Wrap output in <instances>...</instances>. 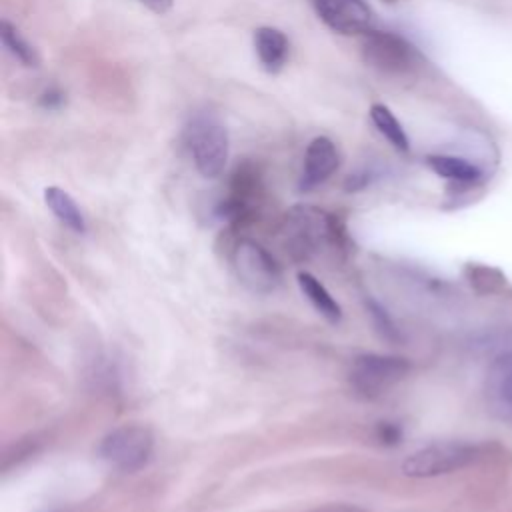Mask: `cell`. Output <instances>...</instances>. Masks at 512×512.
Masks as SVG:
<instances>
[{"mask_svg":"<svg viewBox=\"0 0 512 512\" xmlns=\"http://www.w3.org/2000/svg\"><path fill=\"white\" fill-rule=\"evenodd\" d=\"M186 142L196 170L204 178L222 174L228 160V132L212 114H198L186 128Z\"/></svg>","mask_w":512,"mask_h":512,"instance_id":"1","label":"cell"},{"mask_svg":"<svg viewBox=\"0 0 512 512\" xmlns=\"http://www.w3.org/2000/svg\"><path fill=\"white\" fill-rule=\"evenodd\" d=\"M282 234L294 256L318 252L336 234V222L330 214L314 206H294L282 222Z\"/></svg>","mask_w":512,"mask_h":512,"instance_id":"2","label":"cell"},{"mask_svg":"<svg viewBox=\"0 0 512 512\" xmlns=\"http://www.w3.org/2000/svg\"><path fill=\"white\" fill-rule=\"evenodd\" d=\"M478 458V446L468 442H434L402 462V474L410 478H434L466 468Z\"/></svg>","mask_w":512,"mask_h":512,"instance_id":"3","label":"cell"},{"mask_svg":"<svg viewBox=\"0 0 512 512\" xmlns=\"http://www.w3.org/2000/svg\"><path fill=\"white\" fill-rule=\"evenodd\" d=\"M154 436L140 424H124L108 432L100 442V456L122 472L140 470L152 456Z\"/></svg>","mask_w":512,"mask_h":512,"instance_id":"4","label":"cell"},{"mask_svg":"<svg viewBox=\"0 0 512 512\" xmlns=\"http://www.w3.org/2000/svg\"><path fill=\"white\" fill-rule=\"evenodd\" d=\"M408 372L410 362L406 358L388 354H360L354 358L348 378L358 394L376 398L404 380Z\"/></svg>","mask_w":512,"mask_h":512,"instance_id":"5","label":"cell"},{"mask_svg":"<svg viewBox=\"0 0 512 512\" xmlns=\"http://www.w3.org/2000/svg\"><path fill=\"white\" fill-rule=\"evenodd\" d=\"M232 264L240 282L256 294H268L280 284V266L266 248L252 240H240L236 244Z\"/></svg>","mask_w":512,"mask_h":512,"instance_id":"6","label":"cell"},{"mask_svg":"<svg viewBox=\"0 0 512 512\" xmlns=\"http://www.w3.org/2000/svg\"><path fill=\"white\" fill-rule=\"evenodd\" d=\"M364 58L368 64L376 66L382 72L404 74L418 64L420 56L416 48L402 36L372 30L370 34H366Z\"/></svg>","mask_w":512,"mask_h":512,"instance_id":"7","label":"cell"},{"mask_svg":"<svg viewBox=\"0 0 512 512\" xmlns=\"http://www.w3.org/2000/svg\"><path fill=\"white\" fill-rule=\"evenodd\" d=\"M318 18L338 34L356 36L374 30V12L366 0H312Z\"/></svg>","mask_w":512,"mask_h":512,"instance_id":"8","label":"cell"},{"mask_svg":"<svg viewBox=\"0 0 512 512\" xmlns=\"http://www.w3.org/2000/svg\"><path fill=\"white\" fill-rule=\"evenodd\" d=\"M484 392L492 414L512 424V352H502L490 362Z\"/></svg>","mask_w":512,"mask_h":512,"instance_id":"9","label":"cell"},{"mask_svg":"<svg viewBox=\"0 0 512 512\" xmlns=\"http://www.w3.org/2000/svg\"><path fill=\"white\" fill-rule=\"evenodd\" d=\"M338 150L328 136H316L304 154V168L300 176V188L312 190L326 182L338 168Z\"/></svg>","mask_w":512,"mask_h":512,"instance_id":"10","label":"cell"},{"mask_svg":"<svg viewBox=\"0 0 512 512\" xmlns=\"http://www.w3.org/2000/svg\"><path fill=\"white\" fill-rule=\"evenodd\" d=\"M426 166L440 178L450 180L458 186H476L484 178L480 166L452 154H430L426 156Z\"/></svg>","mask_w":512,"mask_h":512,"instance_id":"11","label":"cell"},{"mask_svg":"<svg viewBox=\"0 0 512 512\" xmlns=\"http://www.w3.org/2000/svg\"><path fill=\"white\" fill-rule=\"evenodd\" d=\"M254 48L262 68L268 74H278L288 58V40L284 32L272 26H260L254 32Z\"/></svg>","mask_w":512,"mask_h":512,"instance_id":"12","label":"cell"},{"mask_svg":"<svg viewBox=\"0 0 512 512\" xmlns=\"http://www.w3.org/2000/svg\"><path fill=\"white\" fill-rule=\"evenodd\" d=\"M44 202L52 210V214L70 230L82 234L86 232V220L82 210L78 208L76 200L62 188L58 186H48L44 190Z\"/></svg>","mask_w":512,"mask_h":512,"instance_id":"13","label":"cell"},{"mask_svg":"<svg viewBox=\"0 0 512 512\" xmlns=\"http://www.w3.org/2000/svg\"><path fill=\"white\" fill-rule=\"evenodd\" d=\"M298 286L302 294L310 300V304L332 324H336L342 318L340 304L330 296V292L324 288V284L312 276L310 272H298Z\"/></svg>","mask_w":512,"mask_h":512,"instance_id":"14","label":"cell"},{"mask_svg":"<svg viewBox=\"0 0 512 512\" xmlns=\"http://www.w3.org/2000/svg\"><path fill=\"white\" fill-rule=\"evenodd\" d=\"M464 276H466L468 284L474 288V292H478L482 296L498 294L506 286V274L500 268L488 266V264H480V262L466 264Z\"/></svg>","mask_w":512,"mask_h":512,"instance_id":"15","label":"cell"},{"mask_svg":"<svg viewBox=\"0 0 512 512\" xmlns=\"http://www.w3.org/2000/svg\"><path fill=\"white\" fill-rule=\"evenodd\" d=\"M370 118L374 122V126L378 128V132L400 152H408L410 150V140L402 128V124L398 122V118L392 114V110L384 104H372L370 106Z\"/></svg>","mask_w":512,"mask_h":512,"instance_id":"16","label":"cell"},{"mask_svg":"<svg viewBox=\"0 0 512 512\" xmlns=\"http://www.w3.org/2000/svg\"><path fill=\"white\" fill-rule=\"evenodd\" d=\"M0 38L4 48L24 66H38L40 58L36 54V50L30 46V42L18 32V28L14 24H10L8 20H2L0 24Z\"/></svg>","mask_w":512,"mask_h":512,"instance_id":"17","label":"cell"},{"mask_svg":"<svg viewBox=\"0 0 512 512\" xmlns=\"http://www.w3.org/2000/svg\"><path fill=\"white\" fill-rule=\"evenodd\" d=\"M370 308H372V316L376 318V326H378V330L384 334V336H388V338H396V328H394V322L390 320V316L386 314V310H382L378 304H370Z\"/></svg>","mask_w":512,"mask_h":512,"instance_id":"18","label":"cell"},{"mask_svg":"<svg viewBox=\"0 0 512 512\" xmlns=\"http://www.w3.org/2000/svg\"><path fill=\"white\" fill-rule=\"evenodd\" d=\"M64 104V92H60L58 88H48L42 92L40 96V106L48 108V110H54V108H60Z\"/></svg>","mask_w":512,"mask_h":512,"instance_id":"19","label":"cell"},{"mask_svg":"<svg viewBox=\"0 0 512 512\" xmlns=\"http://www.w3.org/2000/svg\"><path fill=\"white\" fill-rule=\"evenodd\" d=\"M378 436L384 444H396L402 438V430L392 422H382L378 428Z\"/></svg>","mask_w":512,"mask_h":512,"instance_id":"20","label":"cell"},{"mask_svg":"<svg viewBox=\"0 0 512 512\" xmlns=\"http://www.w3.org/2000/svg\"><path fill=\"white\" fill-rule=\"evenodd\" d=\"M138 2L144 4L148 10H152L154 14H166L174 4V0H138Z\"/></svg>","mask_w":512,"mask_h":512,"instance_id":"21","label":"cell"}]
</instances>
